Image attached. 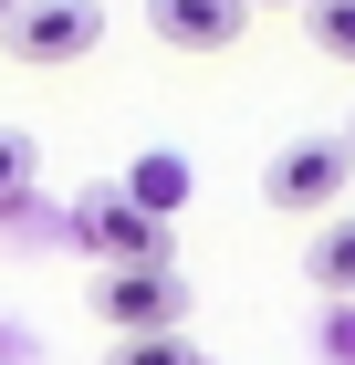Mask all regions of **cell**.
Listing matches in <instances>:
<instances>
[{
  "instance_id": "1",
  "label": "cell",
  "mask_w": 355,
  "mask_h": 365,
  "mask_svg": "<svg viewBox=\"0 0 355 365\" xmlns=\"http://www.w3.org/2000/svg\"><path fill=\"white\" fill-rule=\"evenodd\" d=\"M345 178H355V146L345 136H293L272 168H261V198L293 209V220H334V209H345Z\"/></svg>"
},
{
  "instance_id": "2",
  "label": "cell",
  "mask_w": 355,
  "mask_h": 365,
  "mask_svg": "<svg viewBox=\"0 0 355 365\" xmlns=\"http://www.w3.org/2000/svg\"><path fill=\"white\" fill-rule=\"evenodd\" d=\"M94 324H105L115 344H126V334H189V282H178V261L105 272V282H94Z\"/></svg>"
},
{
  "instance_id": "3",
  "label": "cell",
  "mask_w": 355,
  "mask_h": 365,
  "mask_svg": "<svg viewBox=\"0 0 355 365\" xmlns=\"http://www.w3.org/2000/svg\"><path fill=\"white\" fill-rule=\"evenodd\" d=\"M74 240L105 261V272H146V261H178V230H167V220H146L126 188H94V198H84V209H74Z\"/></svg>"
},
{
  "instance_id": "4",
  "label": "cell",
  "mask_w": 355,
  "mask_h": 365,
  "mask_svg": "<svg viewBox=\"0 0 355 365\" xmlns=\"http://www.w3.org/2000/svg\"><path fill=\"white\" fill-rule=\"evenodd\" d=\"M0 42H11V63H31V73H63L74 53L105 42V0H21Z\"/></svg>"
},
{
  "instance_id": "5",
  "label": "cell",
  "mask_w": 355,
  "mask_h": 365,
  "mask_svg": "<svg viewBox=\"0 0 355 365\" xmlns=\"http://www.w3.org/2000/svg\"><path fill=\"white\" fill-rule=\"evenodd\" d=\"M241 0H146V31L157 42H178V53H230L241 42Z\"/></svg>"
},
{
  "instance_id": "6",
  "label": "cell",
  "mask_w": 355,
  "mask_h": 365,
  "mask_svg": "<svg viewBox=\"0 0 355 365\" xmlns=\"http://www.w3.org/2000/svg\"><path fill=\"white\" fill-rule=\"evenodd\" d=\"M189 188H199V168L178 157V146H146L136 168H126V198H136L146 220H167V230H178V209H189Z\"/></svg>"
},
{
  "instance_id": "7",
  "label": "cell",
  "mask_w": 355,
  "mask_h": 365,
  "mask_svg": "<svg viewBox=\"0 0 355 365\" xmlns=\"http://www.w3.org/2000/svg\"><path fill=\"white\" fill-rule=\"evenodd\" d=\"M303 282H314V292H334V303H355V209L314 220V240H303Z\"/></svg>"
},
{
  "instance_id": "8",
  "label": "cell",
  "mask_w": 355,
  "mask_h": 365,
  "mask_svg": "<svg viewBox=\"0 0 355 365\" xmlns=\"http://www.w3.org/2000/svg\"><path fill=\"white\" fill-rule=\"evenodd\" d=\"M303 31L324 63H355V0H303Z\"/></svg>"
},
{
  "instance_id": "9",
  "label": "cell",
  "mask_w": 355,
  "mask_h": 365,
  "mask_svg": "<svg viewBox=\"0 0 355 365\" xmlns=\"http://www.w3.org/2000/svg\"><path fill=\"white\" fill-rule=\"evenodd\" d=\"M31 178H42V146H31L21 125H0V209H21Z\"/></svg>"
},
{
  "instance_id": "10",
  "label": "cell",
  "mask_w": 355,
  "mask_h": 365,
  "mask_svg": "<svg viewBox=\"0 0 355 365\" xmlns=\"http://www.w3.org/2000/svg\"><path fill=\"white\" fill-rule=\"evenodd\" d=\"M105 365H199V344L189 334H126V344H105Z\"/></svg>"
},
{
  "instance_id": "11",
  "label": "cell",
  "mask_w": 355,
  "mask_h": 365,
  "mask_svg": "<svg viewBox=\"0 0 355 365\" xmlns=\"http://www.w3.org/2000/svg\"><path fill=\"white\" fill-rule=\"evenodd\" d=\"M241 11H303V0H241Z\"/></svg>"
},
{
  "instance_id": "12",
  "label": "cell",
  "mask_w": 355,
  "mask_h": 365,
  "mask_svg": "<svg viewBox=\"0 0 355 365\" xmlns=\"http://www.w3.org/2000/svg\"><path fill=\"white\" fill-rule=\"evenodd\" d=\"M11 11H21V0H0V31H11Z\"/></svg>"
},
{
  "instance_id": "13",
  "label": "cell",
  "mask_w": 355,
  "mask_h": 365,
  "mask_svg": "<svg viewBox=\"0 0 355 365\" xmlns=\"http://www.w3.org/2000/svg\"><path fill=\"white\" fill-rule=\"evenodd\" d=\"M345 146H355V125H345Z\"/></svg>"
}]
</instances>
